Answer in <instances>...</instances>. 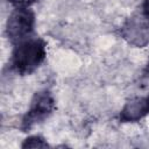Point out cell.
<instances>
[{"mask_svg": "<svg viewBox=\"0 0 149 149\" xmlns=\"http://www.w3.org/2000/svg\"><path fill=\"white\" fill-rule=\"evenodd\" d=\"M47 56V43L40 37H28L19 43L12 52V66L21 76L37 70Z\"/></svg>", "mask_w": 149, "mask_h": 149, "instance_id": "6da1fadb", "label": "cell"}, {"mask_svg": "<svg viewBox=\"0 0 149 149\" xmlns=\"http://www.w3.org/2000/svg\"><path fill=\"white\" fill-rule=\"evenodd\" d=\"M56 109V102L51 93L47 90L38 91L34 94L30 106L21 121L22 132H28L36 125L42 123Z\"/></svg>", "mask_w": 149, "mask_h": 149, "instance_id": "7a4b0ae2", "label": "cell"}, {"mask_svg": "<svg viewBox=\"0 0 149 149\" xmlns=\"http://www.w3.org/2000/svg\"><path fill=\"white\" fill-rule=\"evenodd\" d=\"M35 26V14L28 7H15L6 23V34L12 43L30 37Z\"/></svg>", "mask_w": 149, "mask_h": 149, "instance_id": "3957f363", "label": "cell"}, {"mask_svg": "<svg viewBox=\"0 0 149 149\" xmlns=\"http://www.w3.org/2000/svg\"><path fill=\"white\" fill-rule=\"evenodd\" d=\"M120 35L128 44L144 48L149 44V17L142 13L129 16L122 23Z\"/></svg>", "mask_w": 149, "mask_h": 149, "instance_id": "277c9868", "label": "cell"}, {"mask_svg": "<svg viewBox=\"0 0 149 149\" xmlns=\"http://www.w3.org/2000/svg\"><path fill=\"white\" fill-rule=\"evenodd\" d=\"M149 114V101L147 98H134L126 102L120 112L121 122H136Z\"/></svg>", "mask_w": 149, "mask_h": 149, "instance_id": "5b68a950", "label": "cell"}, {"mask_svg": "<svg viewBox=\"0 0 149 149\" xmlns=\"http://www.w3.org/2000/svg\"><path fill=\"white\" fill-rule=\"evenodd\" d=\"M21 147L22 148H47V147H49V144L42 136L33 135V136L27 137L22 142Z\"/></svg>", "mask_w": 149, "mask_h": 149, "instance_id": "8992f818", "label": "cell"}, {"mask_svg": "<svg viewBox=\"0 0 149 149\" xmlns=\"http://www.w3.org/2000/svg\"><path fill=\"white\" fill-rule=\"evenodd\" d=\"M7 1L12 3L14 7H28L35 0H7Z\"/></svg>", "mask_w": 149, "mask_h": 149, "instance_id": "52a82bcc", "label": "cell"}, {"mask_svg": "<svg viewBox=\"0 0 149 149\" xmlns=\"http://www.w3.org/2000/svg\"><path fill=\"white\" fill-rule=\"evenodd\" d=\"M141 13L149 17V0H143V3H142V12H141Z\"/></svg>", "mask_w": 149, "mask_h": 149, "instance_id": "ba28073f", "label": "cell"}, {"mask_svg": "<svg viewBox=\"0 0 149 149\" xmlns=\"http://www.w3.org/2000/svg\"><path fill=\"white\" fill-rule=\"evenodd\" d=\"M144 71H146L147 73H149V61H148V63H147V65H146V69H144Z\"/></svg>", "mask_w": 149, "mask_h": 149, "instance_id": "9c48e42d", "label": "cell"}, {"mask_svg": "<svg viewBox=\"0 0 149 149\" xmlns=\"http://www.w3.org/2000/svg\"><path fill=\"white\" fill-rule=\"evenodd\" d=\"M147 99H148V101H149V97H147Z\"/></svg>", "mask_w": 149, "mask_h": 149, "instance_id": "30bf717a", "label": "cell"}]
</instances>
